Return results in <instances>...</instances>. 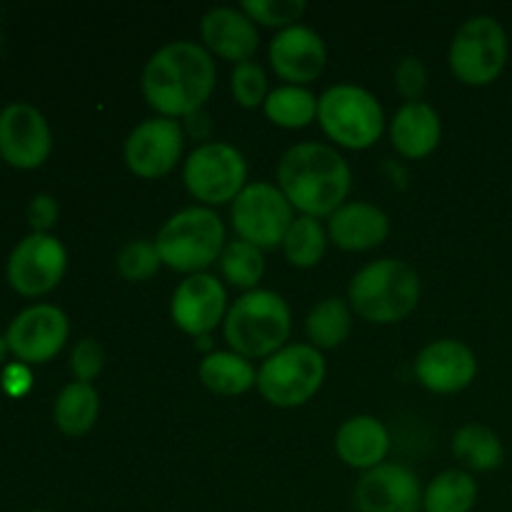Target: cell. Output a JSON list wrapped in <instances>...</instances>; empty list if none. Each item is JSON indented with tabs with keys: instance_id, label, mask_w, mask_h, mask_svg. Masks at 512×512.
<instances>
[{
	"instance_id": "1",
	"label": "cell",
	"mask_w": 512,
	"mask_h": 512,
	"mask_svg": "<svg viewBox=\"0 0 512 512\" xmlns=\"http://www.w3.org/2000/svg\"><path fill=\"white\" fill-rule=\"evenodd\" d=\"M218 83V68L208 50L193 40H173L155 50L140 75V90L163 118L200 113Z\"/></svg>"
},
{
	"instance_id": "2",
	"label": "cell",
	"mask_w": 512,
	"mask_h": 512,
	"mask_svg": "<svg viewBox=\"0 0 512 512\" xmlns=\"http://www.w3.org/2000/svg\"><path fill=\"white\" fill-rule=\"evenodd\" d=\"M278 188L300 215L330 218L348 203L353 170L338 148L308 140L283 153L278 163Z\"/></svg>"
},
{
	"instance_id": "3",
	"label": "cell",
	"mask_w": 512,
	"mask_h": 512,
	"mask_svg": "<svg viewBox=\"0 0 512 512\" xmlns=\"http://www.w3.org/2000/svg\"><path fill=\"white\" fill-rule=\"evenodd\" d=\"M423 283L405 260L383 258L368 263L348 285V303L358 318L373 325H393L408 318L420 303Z\"/></svg>"
},
{
	"instance_id": "4",
	"label": "cell",
	"mask_w": 512,
	"mask_h": 512,
	"mask_svg": "<svg viewBox=\"0 0 512 512\" xmlns=\"http://www.w3.org/2000/svg\"><path fill=\"white\" fill-rule=\"evenodd\" d=\"M293 330V315L283 295L273 290H250L228 308L223 335L230 350L248 360L270 358L285 348Z\"/></svg>"
},
{
	"instance_id": "5",
	"label": "cell",
	"mask_w": 512,
	"mask_h": 512,
	"mask_svg": "<svg viewBox=\"0 0 512 512\" xmlns=\"http://www.w3.org/2000/svg\"><path fill=\"white\" fill-rule=\"evenodd\" d=\"M160 263L183 275L205 273L225 248V225L213 208L193 205L170 215L155 235Z\"/></svg>"
},
{
	"instance_id": "6",
	"label": "cell",
	"mask_w": 512,
	"mask_h": 512,
	"mask_svg": "<svg viewBox=\"0 0 512 512\" xmlns=\"http://www.w3.org/2000/svg\"><path fill=\"white\" fill-rule=\"evenodd\" d=\"M318 123L338 148L365 150L383 135L385 113L370 90L340 83L318 98Z\"/></svg>"
},
{
	"instance_id": "7",
	"label": "cell",
	"mask_w": 512,
	"mask_h": 512,
	"mask_svg": "<svg viewBox=\"0 0 512 512\" xmlns=\"http://www.w3.org/2000/svg\"><path fill=\"white\" fill-rule=\"evenodd\" d=\"M508 33L493 15H473L453 35L448 50L450 73L470 88L493 85L508 65Z\"/></svg>"
},
{
	"instance_id": "8",
	"label": "cell",
	"mask_w": 512,
	"mask_h": 512,
	"mask_svg": "<svg viewBox=\"0 0 512 512\" xmlns=\"http://www.w3.org/2000/svg\"><path fill=\"white\" fill-rule=\"evenodd\" d=\"M325 358L308 343L285 345L263 360L258 370V393L273 408H300L318 395L325 383Z\"/></svg>"
},
{
	"instance_id": "9",
	"label": "cell",
	"mask_w": 512,
	"mask_h": 512,
	"mask_svg": "<svg viewBox=\"0 0 512 512\" xmlns=\"http://www.w3.org/2000/svg\"><path fill=\"white\" fill-rule=\"evenodd\" d=\"M183 183L205 208L233 203L248 185V163L233 145L220 140L203 143L185 160Z\"/></svg>"
},
{
	"instance_id": "10",
	"label": "cell",
	"mask_w": 512,
	"mask_h": 512,
	"mask_svg": "<svg viewBox=\"0 0 512 512\" xmlns=\"http://www.w3.org/2000/svg\"><path fill=\"white\" fill-rule=\"evenodd\" d=\"M230 220L240 240L260 250H273L283 248L295 210L278 185L258 180L245 185L243 193L230 203Z\"/></svg>"
},
{
	"instance_id": "11",
	"label": "cell",
	"mask_w": 512,
	"mask_h": 512,
	"mask_svg": "<svg viewBox=\"0 0 512 512\" xmlns=\"http://www.w3.org/2000/svg\"><path fill=\"white\" fill-rule=\"evenodd\" d=\"M68 270V250L53 233H30L20 240L5 265L8 285L23 298H43Z\"/></svg>"
},
{
	"instance_id": "12",
	"label": "cell",
	"mask_w": 512,
	"mask_h": 512,
	"mask_svg": "<svg viewBox=\"0 0 512 512\" xmlns=\"http://www.w3.org/2000/svg\"><path fill=\"white\" fill-rule=\"evenodd\" d=\"M70 320L58 305L35 303L20 310L5 330L10 353L23 365L50 363L65 348Z\"/></svg>"
},
{
	"instance_id": "13",
	"label": "cell",
	"mask_w": 512,
	"mask_h": 512,
	"mask_svg": "<svg viewBox=\"0 0 512 512\" xmlns=\"http://www.w3.org/2000/svg\"><path fill=\"white\" fill-rule=\"evenodd\" d=\"M183 148L185 130L180 120L155 115L130 130L123 145V158L133 175L143 180H158L178 165Z\"/></svg>"
},
{
	"instance_id": "14",
	"label": "cell",
	"mask_w": 512,
	"mask_h": 512,
	"mask_svg": "<svg viewBox=\"0 0 512 512\" xmlns=\"http://www.w3.org/2000/svg\"><path fill=\"white\" fill-rule=\"evenodd\" d=\"M53 153V130L35 105L18 100L0 110V158L18 170H35Z\"/></svg>"
},
{
	"instance_id": "15",
	"label": "cell",
	"mask_w": 512,
	"mask_h": 512,
	"mask_svg": "<svg viewBox=\"0 0 512 512\" xmlns=\"http://www.w3.org/2000/svg\"><path fill=\"white\" fill-rule=\"evenodd\" d=\"M225 315H228V293L225 285L210 273L188 275L175 288L170 300V318L175 328L193 338H203L218 328Z\"/></svg>"
},
{
	"instance_id": "16",
	"label": "cell",
	"mask_w": 512,
	"mask_h": 512,
	"mask_svg": "<svg viewBox=\"0 0 512 512\" xmlns=\"http://www.w3.org/2000/svg\"><path fill=\"white\" fill-rule=\"evenodd\" d=\"M353 500L358 512H420L423 485L405 465L383 463L360 475Z\"/></svg>"
},
{
	"instance_id": "17",
	"label": "cell",
	"mask_w": 512,
	"mask_h": 512,
	"mask_svg": "<svg viewBox=\"0 0 512 512\" xmlns=\"http://www.w3.org/2000/svg\"><path fill=\"white\" fill-rule=\"evenodd\" d=\"M270 68L285 85H308L320 78L328 63V48L318 30L308 25H290L278 30L268 48Z\"/></svg>"
},
{
	"instance_id": "18",
	"label": "cell",
	"mask_w": 512,
	"mask_h": 512,
	"mask_svg": "<svg viewBox=\"0 0 512 512\" xmlns=\"http://www.w3.org/2000/svg\"><path fill=\"white\" fill-rule=\"evenodd\" d=\"M415 378L425 390L453 395L468 388L478 375V358L463 340L443 338L425 345L415 358Z\"/></svg>"
},
{
	"instance_id": "19",
	"label": "cell",
	"mask_w": 512,
	"mask_h": 512,
	"mask_svg": "<svg viewBox=\"0 0 512 512\" xmlns=\"http://www.w3.org/2000/svg\"><path fill=\"white\" fill-rule=\"evenodd\" d=\"M200 38L210 55L230 60V63H248L258 53L260 33L258 25L240 8L218 5L210 8L200 20Z\"/></svg>"
},
{
	"instance_id": "20",
	"label": "cell",
	"mask_w": 512,
	"mask_h": 512,
	"mask_svg": "<svg viewBox=\"0 0 512 512\" xmlns=\"http://www.w3.org/2000/svg\"><path fill=\"white\" fill-rule=\"evenodd\" d=\"M390 235V218L378 205L350 200L328 218V238L345 253H365L383 245Z\"/></svg>"
},
{
	"instance_id": "21",
	"label": "cell",
	"mask_w": 512,
	"mask_h": 512,
	"mask_svg": "<svg viewBox=\"0 0 512 512\" xmlns=\"http://www.w3.org/2000/svg\"><path fill=\"white\" fill-rule=\"evenodd\" d=\"M443 138L438 110L425 100L400 105L390 120V143L403 158L423 160L435 153Z\"/></svg>"
},
{
	"instance_id": "22",
	"label": "cell",
	"mask_w": 512,
	"mask_h": 512,
	"mask_svg": "<svg viewBox=\"0 0 512 512\" xmlns=\"http://www.w3.org/2000/svg\"><path fill=\"white\" fill-rule=\"evenodd\" d=\"M390 450V433L373 415H353L335 433V453L348 468L368 470L385 463Z\"/></svg>"
},
{
	"instance_id": "23",
	"label": "cell",
	"mask_w": 512,
	"mask_h": 512,
	"mask_svg": "<svg viewBox=\"0 0 512 512\" xmlns=\"http://www.w3.org/2000/svg\"><path fill=\"white\" fill-rule=\"evenodd\" d=\"M198 378L215 395H243L258 385V370L233 350H213L200 360Z\"/></svg>"
},
{
	"instance_id": "24",
	"label": "cell",
	"mask_w": 512,
	"mask_h": 512,
	"mask_svg": "<svg viewBox=\"0 0 512 512\" xmlns=\"http://www.w3.org/2000/svg\"><path fill=\"white\" fill-rule=\"evenodd\" d=\"M100 413V395L93 388V383H73L65 385L58 393L53 405L55 428L68 438H80L90 433L98 423Z\"/></svg>"
},
{
	"instance_id": "25",
	"label": "cell",
	"mask_w": 512,
	"mask_h": 512,
	"mask_svg": "<svg viewBox=\"0 0 512 512\" xmlns=\"http://www.w3.org/2000/svg\"><path fill=\"white\" fill-rule=\"evenodd\" d=\"M450 450L460 460V465L473 473H493L505 460L503 440L493 428L480 423H468L455 430Z\"/></svg>"
},
{
	"instance_id": "26",
	"label": "cell",
	"mask_w": 512,
	"mask_h": 512,
	"mask_svg": "<svg viewBox=\"0 0 512 512\" xmlns=\"http://www.w3.org/2000/svg\"><path fill=\"white\" fill-rule=\"evenodd\" d=\"M475 503L478 483L468 470H443L423 490V512H473Z\"/></svg>"
},
{
	"instance_id": "27",
	"label": "cell",
	"mask_w": 512,
	"mask_h": 512,
	"mask_svg": "<svg viewBox=\"0 0 512 512\" xmlns=\"http://www.w3.org/2000/svg\"><path fill=\"white\" fill-rule=\"evenodd\" d=\"M353 333V308L348 300L325 298L305 318V335L318 350H333Z\"/></svg>"
},
{
	"instance_id": "28",
	"label": "cell",
	"mask_w": 512,
	"mask_h": 512,
	"mask_svg": "<svg viewBox=\"0 0 512 512\" xmlns=\"http://www.w3.org/2000/svg\"><path fill=\"white\" fill-rule=\"evenodd\" d=\"M263 110L265 118L278 128L300 130L318 120V98L303 85H280L270 90Z\"/></svg>"
},
{
	"instance_id": "29",
	"label": "cell",
	"mask_w": 512,
	"mask_h": 512,
	"mask_svg": "<svg viewBox=\"0 0 512 512\" xmlns=\"http://www.w3.org/2000/svg\"><path fill=\"white\" fill-rule=\"evenodd\" d=\"M328 228L308 215H298L283 240V255L293 268H315L328 250Z\"/></svg>"
},
{
	"instance_id": "30",
	"label": "cell",
	"mask_w": 512,
	"mask_h": 512,
	"mask_svg": "<svg viewBox=\"0 0 512 512\" xmlns=\"http://www.w3.org/2000/svg\"><path fill=\"white\" fill-rule=\"evenodd\" d=\"M220 273L235 288L245 290H258L260 278L265 273V258L263 250L255 248V245L245 243V240L235 238L230 243H225L223 253H220Z\"/></svg>"
},
{
	"instance_id": "31",
	"label": "cell",
	"mask_w": 512,
	"mask_h": 512,
	"mask_svg": "<svg viewBox=\"0 0 512 512\" xmlns=\"http://www.w3.org/2000/svg\"><path fill=\"white\" fill-rule=\"evenodd\" d=\"M240 10L255 25L285 30L290 25H298V20L308 10V3L305 0H243Z\"/></svg>"
},
{
	"instance_id": "32",
	"label": "cell",
	"mask_w": 512,
	"mask_h": 512,
	"mask_svg": "<svg viewBox=\"0 0 512 512\" xmlns=\"http://www.w3.org/2000/svg\"><path fill=\"white\" fill-rule=\"evenodd\" d=\"M160 265L163 263H160L158 248L150 240H130L115 258V268L128 283H145L158 273Z\"/></svg>"
},
{
	"instance_id": "33",
	"label": "cell",
	"mask_w": 512,
	"mask_h": 512,
	"mask_svg": "<svg viewBox=\"0 0 512 512\" xmlns=\"http://www.w3.org/2000/svg\"><path fill=\"white\" fill-rule=\"evenodd\" d=\"M230 93H233L235 103L240 108H260L268 100V75H265L263 65L248 60V63H238L230 73Z\"/></svg>"
},
{
	"instance_id": "34",
	"label": "cell",
	"mask_w": 512,
	"mask_h": 512,
	"mask_svg": "<svg viewBox=\"0 0 512 512\" xmlns=\"http://www.w3.org/2000/svg\"><path fill=\"white\" fill-rule=\"evenodd\" d=\"M105 365V350L95 338H83L70 353V373L78 383H93Z\"/></svg>"
},
{
	"instance_id": "35",
	"label": "cell",
	"mask_w": 512,
	"mask_h": 512,
	"mask_svg": "<svg viewBox=\"0 0 512 512\" xmlns=\"http://www.w3.org/2000/svg\"><path fill=\"white\" fill-rule=\"evenodd\" d=\"M395 88L403 95L405 103H415L423 98L425 88H428V70L418 55H405L395 65Z\"/></svg>"
},
{
	"instance_id": "36",
	"label": "cell",
	"mask_w": 512,
	"mask_h": 512,
	"mask_svg": "<svg viewBox=\"0 0 512 512\" xmlns=\"http://www.w3.org/2000/svg\"><path fill=\"white\" fill-rule=\"evenodd\" d=\"M58 200L53 198L50 193H38L30 198L28 208H25V220H28L30 230L33 233H50L58 223Z\"/></svg>"
},
{
	"instance_id": "37",
	"label": "cell",
	"mask_w": 512,
	"mask_h": 512,
	"mask_svg": "<svg viewBox=\"0 0 512 512\" xmlns=\"http://www.w3.org/2000/svg\"><path fill=\"white\" fill-rule=\"evenodd\" d=\"M30 380H33V378H30L28 365H23V363L8 365V370H5V375H3L5 393L15 395V398H18V395H23V393H28Z\"/></svg>"
},
{
	"instance_id": "38",
	"label": "cell",
	"mask_w": 512,
	"mask_h": 512,
	"mask_svg": "<svg viewBox=\"0 0 512 512\" xmlns=\"http://www.w3.org/2000/svg\"><path fill=\"white\" fill-rule=\"evenodd\" d=\"M10 348H8V340H5V335H0V365L5 363V358H8Z\"/></svg>"
},
{
	"instance_id": "39",
	"label": "cell",
	"mask_w": 512,
	"mask_h": 512,
	"mask_svg": "<svg viewBox=\"0 0 512 512\" xmlns=\"http://www.w3.org/2000/svg\"><path fill=\"white\" fill-rule=\"evenodd\" d=\"M28 512H48V510H28Z\"/></svg>"
}]
</instances>
